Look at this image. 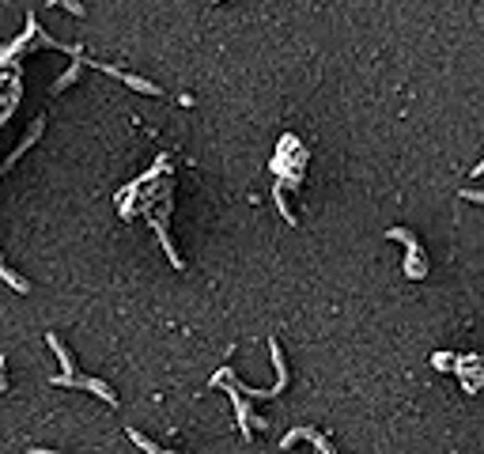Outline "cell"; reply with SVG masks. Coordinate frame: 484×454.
Segmentation results:
<instances>
[{"label": "cell", "mask_w": 484, "mask_h": 454, "mask_svg": "<svg viewBox=\"0 0 484 454\" xmlns=\"http://www.w3.org/2000/svg\"><path fill=\"white\" fill-rule=\"evenodd\" d=\"M46 340H50V348H53V356L61 360V371L64 375H76V363H72V356H68V348L61 345V337L57 334H46Z\"/></svg>", "instance_id": "3"}, {"label": "cell", "mask_w": 484, "mask_h": 454, "mask_svg": "<svg viewBox=\"0 0 484 454\" xmlns=\"http://www.w3.org/2000/svg\"><path fill=\"white\" fill-rule=\"evenodd\" d=\"M8 386V379H4V356H0V390Z\"/></svg>", "instance_id": "9"}, {"label": "cell", "mask_w": 484, "mask_h": 454, "mask_svg": "<svg viewBox=\"0 0 484 454\" xmlns=\"http://www.w3.org/2000/svg\"><path fill=\"white\" fill-rule=\"evenodd\" d=\"M129 435H133V443H136V447H140V451H151V454H159V451H163V447H156V443H151V439H144L140 432H129Z\"/></svg>", "instance_id": "6"}, {"label": "cell", "mask_w": 484, "mask_h": 454, "mask_svg": "<svg viewBox=\"0 0 484 454\" xmlns=\"http://www.w3.org/2000/svg\"><path fill=\"white\" fill-rule=\"evenodd\" d=\"M0 280H4V284H8V288H15V291H19V296H27V291H30V284H27V280H23V277H15V273H12V269H8V265H4V262H0Z\"/></svg>", "instance_id": "4"}, {"label": "cell", "mask_w": 484, "mask_h": 454, "mask_svg": "<svg viewBox=\"0 0 484 454\" xmlns=\"http://www.w3.org/2000/svg\"><path fill=\"white\" fill-rule=\"evenodd\" d=\"M50 4H57V8H64V12H72V15H84V4H76V0H50Z\"/></svg>", "instance_id": "8"}, {"label": "cell", "mask_w": 484, "mask_h": 454, "mask_svg": "<svg viewBox=\"0 0 484 454\" xmlns=\"http://www.w3.org/2000/svg\"><path fill=\"white\" fill-rule=\"evenodd\" d=\"M272 197H277V205H280V212H284V220H288V224H295V216H292V208H288L284 193H280V190H272Z\"/></svg>", "instance_id": "7"}, {"label": "cell", "mask_w": 484, "mask_h": 454, "mask_svg": "<svg viewBox=\"0 0 484 454\" xmlns=\"http://www.w3.org/2000/svg\"><path fill=\"white\" fill-rule=\"evenodd\" d=\"M95 69L110 72V76H121V80H125L129 87H133V91H140V95H163V91H159L156 84H151V80H144V76H133V72H118L114 64H95Z\"/></svg>", "instance_id": "2"}, {"label": "cell", "mask_w": 484, "mask_h": 454, "mask_svg": "<svg viewBox=\"0 0 484 454\" xmlns=\"http://www.w3.org/2000/svg\"><path fill=\"white\" fill-rule=\"evenodd\" d=\"M80 69H84V61H76V64H72V69L64 72L57 84H53V91H64V87H72V84H76V80H80Z\"/></svg>", "instance_id": "5"}, {"label": "cell", "mask_w": 484, "mask_h": 454, "mask_svg": "<svg viewBox=\"0 0 484 454\" xmlns=\"http://www.w3.org/2000/svg\"><path fill=\"white\" fill-rule=\"evenodd\" d=\"M53 386H84V390L99 394V397H102V401H106V405H118L114 390H110L106 383H99V379H76V375H64V371H61V375L53 379Z\"/></svg>", "instance_id": "1"}]
</instances>
